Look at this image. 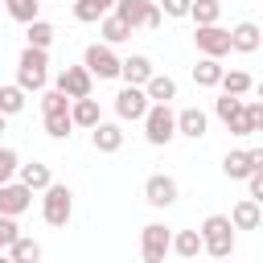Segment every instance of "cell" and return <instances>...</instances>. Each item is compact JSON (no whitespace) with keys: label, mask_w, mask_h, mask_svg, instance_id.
<instances>
[{"label":"cell","mask_w":263,"mask_h":263,"mask_svg":"<svg viewBox=\"0 0 263 263\" xmlns=\"http://www.w3.org/2000/svg\"><path fill=\"white\" fill-rule=\"evenodd\" d=\"M16 86L25 95L49 86V53L45 49H37V45H25L21 49V58H16Z\"/></svg>","instance_id":"obj_1"},{"label":"cell","mask_w":263,"mask_h":263,"mask_svg":"<svg viewBox=\"0 0 263 263\" xmlns=\"http://www.w3.org/2000/svg\"><path fill=\"white\" fill-rule=\"evenodd\" d=\"M197 234H201V251L205 255H214V259H230L234 255V226H230L226 214H210Z\"/></svg>","instance_id":"obj_2"},{"label":"cell","mask_w":263,"mask_h":263,"mask_svg":"<svg viewBox=\"0 0 263 263\" xmlns=\"http://www.w3.org/2000/svg\"><path fill=\"white\" fill-rule=\"evenodd\" d=\"M144 140L152 144V148H164V144H173V136H177V111L168 107V103H148V111H144Z\"/></svg>","instance_id":"obj_3"},{"label":"cell","mask_w":263,"mask_h":263,"mask_svg":"<svg viewBox=\"0 0 263 263\" xmlns=\"http://www.w3.org/2000/svg\"><path fill=\"white\" fill-rule=\"evenodd\" d=\"M41 218H45L53 230H62V226L74 218V193H70V185L49 181V185L41 189Z\"/></svg>","instance_id":"obj_4"},{"label":"cell","mask_w":263,"mask_h":263,"mask_svg":"<svg viewBox=\"0 0 263 263\" xmlns=\"http://www.w3.org/2000/svg\"><path fill=\"white\" fill-rule=\"evenodd\" d=\"M111 12H115L132 33H136V29H160V21H164L160 4H152V0H115Z\"/></svg>","instance_id":"obj_5"},{"label":"cell","mask_w":263,"mask_h":263,"mask_svg":"<svg viewBox=\"0 0 263 263\" xmlns=\"http://www.w3.org/2000/svg\"><path fill=\"white\" fill-rule=\"evenodd\" d=\"M82 66L90 70V78H119V58H115V45H107V41H95V45H86L82 49Z\"/></svg>","instance_id":"obj_6"},{"label":"cell","mask_w":263,"mask_h":263,"mask_svg":"<svg viewBox=\"0 0 263 263\" xmlns=\"http://www.w3.org/2000/svg\"><path fill=\"white\" fill-rule=\"evenodd\" d=\"M168 238H173V230H168L164 222H148V226L140 230V255H144L148 263H164Z\"/></svg>","instance_id":"obj_7"},{"label":"cell","mask_w":263,"mask_h":263,"mask_svg":"<svg viewBox=\"0 0 263 263\" xmlns=\"http://www.w3.org/2000/svg\"><path fill=\"white\" fill-rule=\"evenodd\" d=\"M144 111H148V95H144V86L123 82V90L115 95V115H119L123 123H140Z\"/></svg>","instance_id":"obj_8"},{"label":"cell","mask_w":263,"mask_h":263,"mask_svg":"<svg viewBox=\"0 0 263 263\" xmlns=\"http://www.w3.org/2000/svg\"><path fill=\"white\" fill-rule=\"evenodd\" d=\"M193 41H197V49H201L205 58H226V53H230V29H222L218 21H214V25H197Z\"/></svg>","instance_id":"obj_9"},{"label":"cell","mask_w":263,"mask_h":263,"mask_svg":"<svg viewBox=\"0 0 263 263\" xmlns=\"http://www.w3.org/2000/svg\"><path fill=\"white\" fill-rule=\"evenodd\" d=\"M53 86H58L66 99H82V95H90V90H95V78H90V70H86V66H66V70H58Z\"/></svg>","instance_id":"obj_10"},{"label":"cell","mask_w":263,"mask_h":263,"mask_svg":"<svg viewBox=\"0 0 263 263\" xmlns=\"http://www.w3.org/2000/svg\"><path fill=\"white\" fill-rule=\"evenodd\" d=\"M29 205H33V189H29V185H21L16 177H12V181H0V214L21 218Z\"/></svg>","instance_id":"obj_11"},{"label":"cell","mask_w":263,"mask_h":263,"mask_svg":"<svg viewBox=\"0 0 263 263\" xmlns=\"http://www.w3.org/2000/svg\"><path fill=\"white\" fill-rule=\"evenodd\" d=\"M251 168H263V148H238V152H226L222 156V173L230 181H242Z\"/></svg>","instance_id":"obj_12"},{"label":"cell","mask_w":263,"mask_h":263,"mask_svg":"<svg viewBox=\"0 0 263 263\" xmlns=\"http://www.w3.org/2000/svg\"><path fill=\"white\" fill-rule=\"evenodd\" d=\"M144 201L156 205V210H168V205L177 201V181H173L168 173H152V177L144 181Z\"/></svg>","instance_id":"obj_13"},{"label":"cell","mask_w":263,"mask_h":263,"mask_svg":"<svg viewBox=\"0 0 263 263\" xmlns=\"http://www.w3.org/2000/svg\"><path fill=\"white\" fill-rule=\"evenodd\" d=\"M86 132H90L95 152H107V156H111V152H119V148H123V127H119V123L99 119V123H95V127H86Z\"/></svg>","instance_id":"obj_14"},{"label":"cell","mask_w":263,"mask_h":263,"mask_svg":"<svg viewBox=\"0 0 263 263\" xmlns=\"http://www.w3.org/2000/svg\"><path fill=\"white\" fill-rule=\"evenodd\" d=\"M210 127V115L201 107H181L177 111V136H189V140H201Z\"/></svg>","instance_id":"obj_15"},{"label":"cell","mask_w":263,"mask_h":263,"mask_svg":"<svg viewBox=\"0 0 263 263\" xmlns=\"http://www.w3.org/2000/svg\"><path fill=\"white\" fill-rule=\"evenodd\" d=\"M226 218H230V226H234V230H259L263 210H259V201H255V197H242V201H234V210H230Z\"/></svg>","instance_id":"obj_16"},{"label":"cell","mask_w":263,"mask_h":263,"mask_svg":"<svg viewBox=\"0 0 263 263\" xmlns=\"http://www.w3.org/2000/svg\"><path fill=\"white\" fill-rule=\"evenodd\" d=\"M259 41H263V33H259L255 21H238V25L230 29V49H234V53H255Z\"/></svg>","instance_id":"obj_17"},{"label":"cell","mask_w":263,"mask_h":263,"mask_svg":"<svg viewBox=\"0 0 263 263\" xmlns=\"http://www.w3.org/2000/svg\"><path fill=\"white\" fill-rule=\"evenodd\" d=\"M152 74V58L148 53H132V58H119V78L132 82V86H144Z\"/></svg>","instance_id":"obj_18"},{"label":"cell","mask_w":263,"mask_h":263,"mask_svg":"<svg viewBox=\"0 0 263 263\" xmlns=\"http://www.w3.org/2000/svg\"><path fill=\"white\" fill-rule=\"evenodd\" d=\"M16 181H21V185H29L33 193H41V189L53 181V173H49V164H41V160H29V164H16Z\"/></svg>","instance_id":"obj_19"},{"label":"cell","mask_w":263,"mask_h":263,"mask_svg":"<svg viewBox=\"0 0 263 263\" xmlns=\"http://www.w3.org/2000/svg\"><path fill=\"white\" fill-rule=\"evenodd\" d=\"M144 95H148V103H173L177 99V82L168 78V74H148V82H144Z\"/></svg>","instance_id":"obj_20"},{"label":"cell","mask_w":263,"mask_h":263,"mask_svg":"<svg viewBox=\"0 0 263 263\" xmlns=\"http://www.w3.org/2000/svg\"><path fill=\"white\" fill-rule=\"evenodd\" d=\"M70 119H74V127H95L103 115H99V103L90 95H82V99H70Z\"/></svg>","instance_id":"obj_21"},{"label":"cell","mask_w":263,"mask_h":263,"mask_svg":"<svg viewBox=\"0 0 263 263\" xmlns=\"http://www.w3.org/2000/svg\"><path fill=\"white\" fill-rule=\"evenodd\" d=\"M168 251L181 255V259H193V255H201V234H197V230H173Z\"/></svg>","instance_id":"obj_22"},{"label":"cell","mask_w":263,"mask_h":263,"mask_svg":"<svg viewBox=\"0 0 263 263\" xmlns=\"http://www.w3.org/2000/svg\"><path fill=\"white\" fill-rule=\"evenodd\" d=\"M99 33H103V41H107V45H123V41L132 37V29H127L115 12H103V16H99Z\"/></svg>","instance_id":"obj_23"},{"label":"cell","mask_w":263,"mask_h":263,"mask_svg":"<svg viewBox=\"0 0 263 263\" xmlns=\"http://www.w3.org/2000/svg\"><path fill=\"white\" fill-rule=\"evenodd\" d=\"M222 70H226V66H222V58H205V53H201V62L193 66V82L210 90V86H218V78H222Z\"/></svg>","instance_id":"obj_24"},{"label":"cell","mask_w":263,"mask_h":263,"mask_svg":"<svg viewBox=\"0 0 263 263\" xmlns=\"http://www.w3.org/2000/svg\"><path fill=\"white\" fill-rule=\"evenodd\" d=\"M4 251H8V259H16V263H37V259H41V242H37V238H25V234H16Z\"/></svg>","instance_id":"obj_25"},{"label":"cell","mask_w":263,"mask_h":263,"mask_svg":"<svg viewBox=\"0 0 263 263\" xmlns=\"http://www.w3.org/2000/svg\"><path fill=\"white\" fill-rule=\"evenodd\" d=\"M25 37H29V45H37V49H49V45H53V37H58V29H53L49 21L33 16V21L25 25Z\"/></svg>","instance_id":"obj_26"},{"label":"cell","mask_w":263,"mask_h":263,"mask_svg":"<svg viewBox=\"0 0 263 263\" xmlns=\"http://www.w3.org/2000/svg\"><path fill=\"white\" fill-rule=\"evenodd\" d=\"M218 86H222L226 95H251V90H255V78H251L247 70H222Z\"/></svg>","instance_id":"obj_27"},{"label":"cell","mask_w":263,"mask_h":263,"mask_svg":"<svg viewBox=\"0 0 263 263\" xmlns=\"http://www.w3.org/2000/svg\"><path fill=\"white\" fill-rule=\"evenodd\" d=\"M111 4H115V0H74V21L95 25L103 12H111Z\"/></svg>","instance_id":"obj_28"},{"label":"cell","mask_w":263,"mask_h":263,"mask_svg":"<svg viewBox=\"0 0 263 263\" xmlns=\"http://www.w3.org/2000/svg\"><path fill=\"white\" fill-rule=\"evenodd\" d=\"M189 16L193 25H214L222 16V0H189Z\"/></svg>","instance_id":"obj_29"},{"label":"cell","mask_w":263,"mask_h":263,"mask_svg":"<svg viewBox=\"0 0 263 263\" xmlns=\"http://www.w3.org/2000/svg\"><path fill=\"white\" fill-rule=\"evenodd\" d=\"M70 132H74L70 111H49V115H45V136H53V140H70Z\"/></svg>","instance_id":"obj_30"},{"label":"cell","mask_w":263,"mask_h":263,"mask_svg":"<svg viewBox=\"0 0 263 263\" xmlns=\"http://www.w3.org/2000/svg\"><path fill=\"white\" fill-rule=\"evenodd\" d=\"M4 12L21 25H29L33 16H41V0H4Z\"/></svg>","instance_id":"obj_31"},{"label":"cell","mask_w":263,"mask_h":263,"mask_svg":"<svg viewBox=\"0 0 263 263\" xmlns=\"http://www.w3.org/2000/svg\"><path fill=\"white\" fill-rule=\"evenodd\" d=\"M0 111L4 115H21L25 111V90L12 82V86H0Z\"/></svg>","instance_id":"obj_32"},{"label":"cell","mask_w":263,"mask_h":263,"mask_svg":"<svg viewBox=\"0 0 263 263\" xmlns=\"http://www.w3.org/2000/svg\"><path fill=\"white\" fill-rule=\"evenodd\" d=\"M238 107H242V95H226V90H222V99L214 103V111H218V119H222V123H226Z\"/></svg>","instance_id":"obj_33"},{"label":"cell","mask_w":263,"mask_h":263,"mask_svg":"<svg viewBox=\"0 0 263 263\" xmlns=\"http://www.w3.org/2000/svg\"><path fill=\"white\" fill-rule=\"evenodd\" d=\"M226 127H230V136H255V127H251V119H247V107H238V111L226 119Z\"/></svg>","instance_id":"obj_34"},{"label":"cell","mask_w":263,"mask_h":263,"mask_svg":"<svg viewBox=\"0 0 263 263\" xmlns=\"http://www.w3.org/2000/svg\"><path fill=\"white\" fill-rule=\"evenodd\" d=\"M16 164H21V156L0 144V181H12V177H16Z\"/></svg>","instance_id":"obj_35"},{"label":"cell","mask_w":263,"mask_h":263,"mask_svg":"<svg viewBox=\"0 0 263 263\" xmlns=\"http://www.w3.org/2000/svg\"><path fill=\"white\" fill-rule=\"evenodd\" d=\"M247 197H255V201H263V168H251L247 177Z\"/></svg>","instance_id":"obj_36"},{"label":"cell","mask_w":263,"mask_h":263,"mask_svg":"<svg viewBox=\"0 0 263 263\" xmlns=\"http://www.w3.org/2000/svg\"><path fill=\"white\" fill-rule=\"evenodd\" d=\"M16 234H21V226H16V218H8V214H0V251H4V247H8V242H12Z\"/></svg>","instance_id":"obj_37"},{"label":"cell","mask_w":263,"mask_h":263,"mask_svg":"<svg viewBox=\"0 0 263 263\" xmlns=\"http://www.w3.org/2000/svg\"><path fill=\"white\" fill-rule=\"evenodd\" d=\"M160 12L173 16V21H181V16H189V0H160Z\"/></svg>","instance_id":"obj_38"},{"label":"cell","mask_w":263,"mask_h":263,"mask_svg":"<svg viewBox=\"0 0 263 263\" xmlns=\"http://www.w3.org/2000/svg\"><path fill=\"white\" fill-rule=\"evenodd\" d=\"M4 123H8V115H4V111H0V136H4Z\"/></svg>","instance_id":"obj_39"},{"label":"cell","mask_w":263,"mask_h":263,"mask_svg":"<svg viewBox=\"0 0 263 263\" xmlns=\"http://www.w3.org/2000/svg\"><path fill=\"white\" fill-rule=\"evenodd\" d=\"M0 4H4V0H0Z\"/></svg>","instance_id":"obj_40"}]
</instances>
